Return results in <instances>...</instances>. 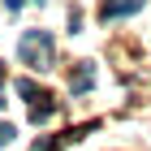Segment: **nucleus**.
<instances>
[{
  "label": "nucleus",
  "mask_w": 151,
  "mask_h": 151,
  "mask_svg": "<svg viewBox=\"0 0 151 151\" xmlns=\"http://www.w3.org/2000/svg\"><path fill=\"white\" fill-rule=\"evenodd\" d=\"M9 142H13V125H9V121H0V147H9Z\"/></svg>",
  "instance_id": "obj_6"
},
{
  "label": "nucleus",
  "mask_w": 151,
  "mask_h": 151,
  "mask_svg": "<svg viewBox=\"0 0 151 151\" xmlns=\"http://www.w3.org/2000/svg\"><path fill=\"white\" fill-rule=\"evenodd\" d=\"M47 116H52V104H35L30 108V121H47Z\"/></svg>",
  "instance_id": "obj_5"
},
{
  "label": "nucleus",
  "mask_w": 151,
  "mask_h": 151,
  "mask_svg": "<svg viewBox=\"0 0 151 151\" xmlns=\"http://www.w3.org/2000/svg\"><path fill=\"white\" fill-rule=\"evenodd\" d=\"M142 0H108L104 4V17H121V13H138Z\"/></svg>",
  "instance_id": "obj_2"
},
{
  "label": "nucleus",
  "mask_w": 151,
  "mask_h": 151,
  "mask_svg": "<svg viewBox=\"0 0 151 151\" xmlns=\"http://www.w3.org/2000/svg\"><path fill=\"white\" fill-rule=\"evenodd\" d=\"M4 9H22V0H4Z\"/></svg>",
  "instance_id": "obj_7"
},
{
  "label": "nucleus",
  "mask_w": 151,
  "mask_h": 151,
  "mask_svg": "<svg viewBox=\"0 0 151 151\" xmlns=\"http://www.w3.org/2000/svg\"><path fill=\"white\" fill-rule=\"evenodd\" d=\"M17 95H22V99H30V104H35V99H47V95L39 91V86H35L30 78H22V82H17Z\"/></svg>",
  "instance_id": "obj_4"
},
{
  "label": "nucleus",
  "mask_w": 151,
  "mask_h": 151,
  "mask_svg": "<svg viewBox=\"0 0 151 151\" xmlns=\"http://www.w3.org/2000/svg\"><path fill=\"white\" fill-rule=\"evenodd\" d=\"M35 4H43V0H35Z\"/></svg>",
  "instance_id": "obj_8"
},
{
  "label": "nucleus",
  "mask_w": 151,
  "mask_h": 151,
  "mask_svg": "<svg viewBox=\"0 0 151 151\" xmlns=\"http://www.w3.org/2000/svg\"><path fill=\"white\" fill-rule=\"evenodd\" d=\"M52 52H56V35L52 30H22V43H17L22 65L43 73V69H52Z\"/></svg>",
  "instance_id": "obj_1"
},
{
  "label": "nucleus",
  "mask_w": 151,
  "mask_h": 151,
  "mask_svg": "<svg viewBox=\"0 0 151 151\" xmlns=\"http://www.w3.org/2000/svg\"><path fill=\"white\" fill-rule=\"evenodd\" d=\"M91 78H95V73H91V65L82 60L78 69H73V82H69V91H73V95H82V91H86V86H91Z\"/></svg>",
  "instance_id": "obj_3"
}]
</instances>
